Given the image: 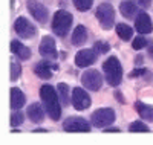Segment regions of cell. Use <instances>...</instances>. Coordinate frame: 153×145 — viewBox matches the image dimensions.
Masks as SVG:
<instances>
[{"label":"cell","mask_w":153,"mask_h":145,"mask_svg":"<svg viewBox=\"0 0 153 145\" xmlns=\"http://www.w3.org/2000/svg\"><path fill=\"white\" fill-rule=\"evenodd\" d=\"M40 98L43 101L45 110L49 115V118L52 121H58L61 116V102L58 95L55 93V90L52 89V86H42L40 87Z\"/></svg>","instance_id":"obj_1"},{"label":"cell","mask_w":153,"mask_h":145,"mask_svg":"<svg viewBox=\"0 0 153 145\" xmlns=\"http://www.w3.org/2000/svg\"><path fill=\"white\" fill-rule=\"evenodd\" d=\"M103 72L109 86L117 87L123 81V66L117 57H109L103 64Z\"/></svg>","instance_id":"obj_2"},{"label":"cell","mask_w":153,"mask_h":145,"mask_svg":"<svg viewBox=\"0 0 153 145\" xmlns=\"http://www.w3.org/2000/svg\"><path fill=\"white\" fill-rule=\"evenodd\" d=\"M71 24H72V16L71 12L65 11V9H60L54 14L52 18V31L55 35L58 37H66L69 29H71Z\"/></svg>","instance_id":"obj_3"},{"label":"cell","mask_w":153,"mask_h":145,"mask_svg":"<svg viewBox=\"0 0 153 145\" xmlns=\"http://www.w3.org/2000/svg\"><path fill=\"white\" fill-rule=\"evenodd\" d=\"M95 16L100 21V24L103 26V29L109 31L113 28V23H115V9L110 3H101L97 8Z\"/></svg>","instance_id":"obj_4"},{"label":"cell","mask_w":153,"mask_h":145,"mask_svg":"<svg viewBox=\"0 0 153 145\" xmlns=\"http://www.w3.org/2000/svg\"><path fill=\"white\" fill-rule=\"evenodd\" d=\"M115 112L113 109L110 107H103V109H98L92 113V118H91V122L92 125L98 127V128H104L110 124L115 122Z\"/></svg>","instance_id":"obj_5"},{"label":"cell","mask_w":153,"mask_h":145,"mask_svg":"<svg viewBox=\"0 0 153 145\" xmlns=\"http://www.w3.org/2000/svg\"><path fill=\"white\" fill-rule=\"evenodd\" d=\"M81 84L89 90L97 92V90L101 89V86H103V76H101V73L98 70L89 69L81 75Z\"/></svg>","instance_id":"obj_6"},{"label":"cell","mask_w":153,"mask_h":145,"mask_svg":"<svg viewBox=\"0 0 153 145\" xmlns=\"http://www.w3.org/2000/svg\"><path fill=\"white\" fill-rule=\"evenodd\" d=\"M63 128H65L66 131H69V133H87V131H91V125H89V122L86 119H83V118H78V116H71L68 118V119H65V122H63Z\"/></svg>","instance_id":"obj_7"},{"label":"cell","mask_w":153,"mask_h":145,"mask_svg":"<svg viewBox=\"0 0 153 145\" xmlns=\"http://www.w3.org/2000/svg\"><path fill=\"white\" fill-rule=\"evenodd\" d=\"M91 104H92V99L84 89L75 87L72 90V105L75 110H86L91 107Z\"/></svg>","instance_id":"obj_8"},{"label":"cell","mask_w":153,"mask_h":145,"mask_svg":"<svg viewBox=\"0 0 153 145\" xmlns=\"http://www.w3.org/2000/svg\"><path fill=\"white\" fill-rule=\"evenodd\" d=\"M26 6H28V11L29 14L38 21V23H46L48 21V17H49V12L46 9L45 5H42L40 2H37V0H28L26 2Z\"/></svg>","instance_id":"obj_9"},{"label":"cell","mask_w":153,"mask_h":145,"mask_svg":"<svg viewBox=\"0 0 153 145\" xmlns=\"http://www.w3.org/2000/svg\"><path fill=\"white\" fill-rule=\"evenodd\" d=\"M40 54H42V57L43 58H46V60H55L57 57H58V52H57V46H55V41H54V38L52 37H49V35H46V37H43V40H42V43H40Z\"/></svg>","instance_id":"obj_10"},{"label":"cell","mask_w":153,"mask_h":145,"mask_svg":"<svg viewBox=\"0 0 153 145\" xmlns=\"http://www.w3.org/2000/svg\"><path fill=\"white\" fill-rule=\"evenodd\" d=\"M14 29L22 38H31L35 35V26L25 17H19L14 23Z\"/></svg>","instance_id":"obj_11"},{"label":"cell","mask_w":153,"mask_h":145,"mask_svg":"<svg viewBox=\"0 0 153 145\" xmlns=\"http://www.w3.org/2000/svg\"><path fill=\"white\" fill-rule=\"evenodd\" d=\"M97 55L98 54L94 49H83L76 54L75 64L78 66V67H87V66H91L97 61Z\"/></svg>","instance_id":"obj_12"},{"label":"cell","mask_w":153,"mask_h":145,"mask_svg":"<svg viewBox=\"0 0 153 145\" xmlns=\"http://www.w3.org/2000/svg\"><path fill=\"white\" fill-rule=\"evenodd\" d=\"M135 28L139 34H150L153 26H152V20H150V16L147 14V12H139L138 17L135 18Z\"/></svg>","instance_id":"obj_13"},{"label":"cell","mask_w":153,"mask_h":145,"mask_svg":"<svg viewBox=\"0 0 153 145\" xmlns=\"http://www.w3.org/2000/svg\"><path fill=\"white\" fill-rule=\"evenodd\" d=\"M49 61H40V63H37L34 66V72H35L37 76L43 78V80H49V78H52V69H58V66L49 63Z\"/></svg>","instance_id":"obj_14"},{"label":"cell","mask_w":153,"mask_h":145,"mask_svg":"<svg viewBox=\"0 0 153 145\" xmlns=\"http://www.w3.org/2000/svg\"><path fill=\"white\" fill-rule=\"evenodd\" d=\"M25 102H26V96H25V93L20 90V89H17V87H12L11 89V109L12 110H20L23 105H25Z\"/></svg>","instance_id":"obj_15"},{"label":"cell","mask_w":153,"mask_h":145,"mask_svg":"<svg viewBox=\"0 0 153 145\" xmlns=\"http://www.w3.org/2000/svg\"><path fill=\"white\" fill-rule=\"evenodd\" d=\"M28 118L34 122V124H40V122H43V119H45V113H43V109H42V105L38 104V102H34V104H31L29 107H28Z\"/></svg>","instance_id":"obj_16"},{"label":"cell","mask_w":153,"mask_h":145,"mask_svg":"<svg viewBox=\"0 0 153 145\" xmlns=\"http://www.w3.org/2000/svg\"><path fill=\"white\" fill-rule=\"evenodd\" d=\"M11 52H12V54H16L20 60H29L31 58V49L26 47L25 44H22L17 40L11 41Z\"/></svg>","instance_id":"obj_17"},{"label":"cell","mask_w":153,"mask_h":145,"mask_svg":"<svg viewBox=\"0 0 153 145\" xmlns=\"http://www.w3.org/2000/svg\"><path fill=\"white\" fill-rule=\"evenodd\" d=\"M120 12L126 18H133L136 14H139V9H138L136 3L130 2V0H124L120 5Z\"/></svg>","instance_id":"obj_18"},{"label":"cell","mask_w":153,"mask_h":145,"mask_svg":"<svg viewBox=\"0 0 153 145\" xmlns=\"http://www.w3.org/2000/svg\"><path fill=\"white\" fill-rule=\"evenodd\" d=\"M86 40H87V29L83 24H78L74 29V34H72V44L74 46H81V44L86 43Z\"/></svg>","instance_id":"obj_19"},{"label":"cell","mask_w":153,"mask_h":145,"mask_svg":"<svg viewBox=\"0 0 153 145\" xmlns=\"http://www.w3.org/2000/svg\"><path fill=\"white\" fill-rule=\"evenodd\" d=\"M135 109H136V112L139 113V116H141L143 119L153 122V105H147L144 102H136Z\"/></svg>","instance_id":"obj_20"},{"label":"cell","mask_w":153,"mask_h":145,"mask_svg":"<svg viewBox=\"0 0 153 145\" xmlns=\"http://www.w3.org/2000/svg\"><path fill=\"white\" fill-rule=\"evenodd\" d=\"M57 90H58V98H60V102L61 105H66L69 104V101H72V96H69V86L65 84V83H60L57 86Z\"/></svg>","instance_id":"obj_21"},{"label":"cell","mask_w":153,"mask_h":145,"mask_svg":"<svg viewBox=\"0 0 153 145\" xmlns=\"http://www.w3.org/2000/svg\"><path fill=\"white\" fill-rule=\"evenodd\" d=\"M117 34L118 37L121 38V40L127 41V40H130V38L133 37V31L129 24H126V23H118L117 24Z\"/></svg>","instance_id":"obj_22"},{"label":"cell","mask_w":153,"mask_h":145,"mask_svg":"<svg viewBox=\"0 0 153 145\" xmlns=\"http://www.w3.org/2000/svg\"><path fill=\"white\" fill-rule=\"evenodd\" d=\"M129 130L132 131V133H149V131H150V128L144 122H138V121L132 122V125L129 127Z\"/></svg>","instance_id":"obj_23"},{"label":"cell","mask_w":153,"mask_h":145,"mask_svg":"<svg viewBox=\"0 0 153 145\" xmlns=\"http://www.w3.org/2000/svg\"><path fill=\"white\" fill-rule=\"evenodd\" d=\"M72 2H74V6H75L76 9L81 11V12H84V11H87V9H91L94 0H72Z\"/></svg>","instance_id":"obj_24"},{"label":"cell","mask_w":153,"mask_h":145,"mask_svg":"<svg viewBox=\"0 0 153 145\" xmlns=\"http://www.w3.org/2000/svg\"><path fill=\"white\" fill-rule=\"evenodd\" d=\"M94 50L97 52L98 55H103V54H107L110 50V44L109 43H104V41H97L94 44Z\"/></svg>","instance_id":"obj_25"},{"label":"cell","mask_w":153,"mask_h":145,"mask_svg":"<svg viewBox=\"0 0 153 145\" xmlns=\"http://www.w3.org/2000/svg\"><path fill=\"white\" fill-rule=\"evenodd\" d=\"M22 75V67L19 63H11V81L19 80Z\"/></svg>","instance_id":"obj_26"},{"label":"cell","mask_w":153,"mask_h":145,"mask_svg":"<svg viewBox=\"0 0 153 145\" xmlns=\"http://www.w3.org/2000/svg\"><path fill=\"white\" fill-rule=\"evenodd\" d=\"M9 121H11V125H12V127H16V125H22V124H23V121H25V116H23V113H22V112H19V110H17L16 113H12V115H11V119H9Z\"/></svg>","instance_id":"obj_27"},{"label":"cell","mask_w":153,"mask_h":145,"mask_svg":"<svg viewBox=\"0 0 153 145\" xmlns=\"http://www.w3.org/2000/svg\"><path fill=\"white\" fill-rule=\"evenodd\" d=\"M147 44H149V41H147V38H144V37H136L135 40L132 41V47H133L135 50L143 49V47H146Z\"/></svg>","instance_id":"obj_28"},{"label":"cell","mask_w":153,"mask_h":145,"mask_svg":"<svg viewBox=\"0 0 153 145\" xmlns=\"http://www.w3.org/2000/svg\"><path fill=\"white\" fill-rule=\"evenodd\" d=\"M149 73V70L147 69H135V70H132L130 73H129V76L130 78H138V76H141V75H147Z\"/></svg>","instance_id":"obj_29"},{"label":"cell","mask_w":153,"mask_h":145,"mask_svg":"<svg viewBox=\"0 0 153 145\" xmlns=\"http://www.w3.org/2000/svg\"><path fill=\"white\" fill-rule=\"evenodd\" d=\"M138 6H143V8H149L152 5V0H136Z\"/></svg>","instance_id":"obj_30"},{"label":"cell","mask_w":153,"mask_h":145,"mask_svg":"<svg viewBox=\"0 0 153 145\" xmlns=\"http://www.w3.org/2000/svg\"><path fill=\"white\" fill-rule=\"evenodd\" d=\"M107 133H120V128H106Z\"/></svg>","instance_id":"obj_31"},{"label":"cell","mask_w":153,"mask_h":145,"mask_svg":"<svg viewBox=\"0 0 153 145\" xmlns=\"http://www.w3.org/2000/svg\"><path fill=\"white\" fill-rule=\"evenodd\" d=\"M149 52H152V57H153V46H149Z\"/></svg>","instance_id":"obj_32"}]
</instances>
